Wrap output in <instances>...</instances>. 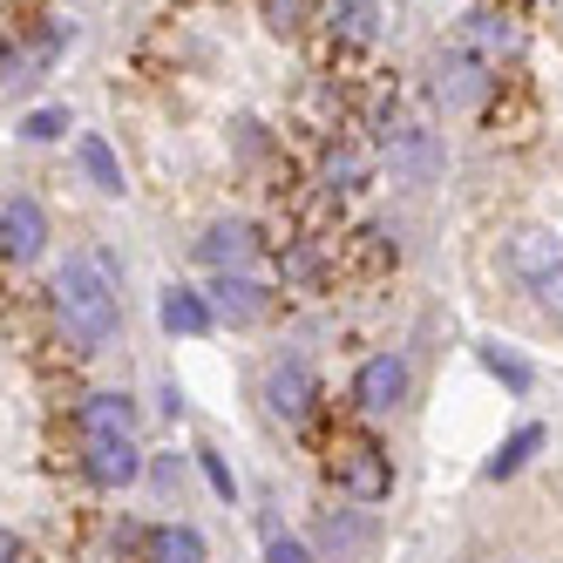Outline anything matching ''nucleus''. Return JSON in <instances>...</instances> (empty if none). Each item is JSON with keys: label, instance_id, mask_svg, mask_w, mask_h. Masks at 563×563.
I'll return each mask as SVG.
<instances>
[{"label": "nucleus", "instance_id": "f257e3e1", "mask_svg": "<svg viewBox=\"0 0 563 563\" xmlns=\"http://www.w3.org/2000/svg\"><path fill=\"white\" fill-rule=\"evenodd\" d=\"M55 312H62L68 340L82 353H102L115 340V327H123V286H115L102 252H75L55 272Z\"/></svg>", "mask_w": 563, "mask_h": 563}, {"label": "nucleus", "instance_id": "f03ea898", "mask_svg": "<svg viewBox=\"0 0 563 563\" xmlns=\"http://www.w3.org/2000/svg\"><path fill=\"white\" fill-rule=\"evenodd\" d=\"M312 400H319V380H312L306 360H272V367H265V415L272 421L299 428L312 415Z\"/></svg>", "mask_w": 563, "mask_h": 563}, {"label": "nucleus", "instance_id": "7ed1b4c3", "mask_svg": "<svg viewBox=\"0 0 563 563\" xmlns=\"http://www.w3.org/2000/svg\"><path fill=\"white\" fill-rule=\"evenodd\" d=\"M42 245H48V211L27 190H8V205H0V252H8V265L42 258Z\"/></svg>", "mask_w": 563, "mask_h": 563}, {"label": "nucleus", "instance_id": "20e7f679", "mask_svg": "<svg viewBox=\"0 0 563 563\" xmlns=\"http://www.w3.org/2000/svg\"><path fill=\"white\" fill-rule=\"evenodd\" d=\"M556 265H563V238H556V231H543V224H522L509 245H503V272H509V278H522L530 292L543 286Z\"/></svg>", "mask_w": 563, "mask_h": 563}, {"label": "nucleus", "instance_id": "39448f33", "mask_svg": "<svg viewBox=\"0 0 563 563\" xmlns=\"http://www.w3.org/2000/svg\"><path fill=\"white\" fill-rule=\"evenodd\" d=\"M353 400H360V415H394L400 400H408V360L400 353H374L367 367H360V380H353Z\"/></svg>", "mask_w": 563, "mask_h": 563}, {"label": "nucleus", "instance_id": "423d86ee", "mask_svg": "<svg viewBox=\"0 0 563 563\" xmlns=\"http://www.w3.org/2000/svg\"><path fill=\"white\" fill-rule=\"evenodd\" d=\"M252 252H258V231L245 218H218L205 238H197V258H205L211 272H245Z\"/></svg>", "mask_w": 563, "mask_h": 563}, {"label": "nucleus", "instance_id": "0eeeda50", "mask_svg": "<svg viewBox=\"0 0 563 563\" xmlns=\"http://www.w3.org/2000/svg\"><path fill=\"white\" fill-rule=\"evenodd\" d=\"M82 475L96 482V489H130V482L143 475L136 441H82Z\"/></svg>", "mask_w": 563, "mask_h": 563}, {"label": "nucleus", "instance_id": "6e6552de", "mask_svg": "<svg viewBox=\"0 0 563 563\" xmlns=\"http://www.w3.org/2000/svg\"><path fill=\"white\" fill-rule=\"evenodd\" d=\"M156 319H164L170 340H197V333L218 327V306H211L205 292H190V286H164V299H156Z\"/></svg>", "mask_w": 563, "mask_h": 563}, {"label": "nucleus", "instance_id": "1a4fd4ad", "mask_svg": "<svg viewBox=\"0 0 563 563\" xmlns=\"http://www.w3.org/2000/svg\"><path fill=\"white\" fill-rule=\"evenodd\" d=\"M75 421H82V441H130V428H136V400L130 394H89L82 408H75Z\"/></svg>", "mask_w": 563, "mask_h": 563}, {"label": "nucleus", "instance_id": "9d476101", "mask_svg": "<svg viewBox=\"0 0 563 563\" xmlns=\"http://www.w3.org/2000/svg\"><path fill=\"white\" fill-rule=\"evenodd\" d=\"M340 489H346L353 503H387V496H394V462H387L380 449H353V455L340 462Z\"/></svg>", "mask_w": 563, "mask_h": 563}, {"label": "nucleus", "instance_id": "9b49d317", "mask_svg": "<svg viewBox=\"0 0 563 563\" xmlns=\"http://www.w3.org/2000/svg\"><path fill=\"white\" fill-rule=\"evenodd\" d=\"M434 96L449 102V109H468V102L489 96V68H482L475 55H449V62L434 68Z\"/></svg>", "mask_w": 563, "mask_h": 563}, {"label": "nucleus", "instance_id": "f8f14e48", "mask_svg": "<svg viewBox=\"0 0 563 563\" xmlns=\"http://www.w3.org/2000/svg\"><path fill=\"white\" fill-rule=\"evenodd\" d=\"M265 286L258 278H245V272H218V292H211V306H218V319H231V327H252V319L265 312Z\"/></svg>", "mask_w": 563, "mask_h": 563}, {"label": "nucleus", "instance_id": "ddd939ff", "mask_svg": "<svg viewBox=\"0 0 563 563\" xmlns=\"http://www.w3.org/2000/svg\"><path fill=\"white\" fill-rule=\"evenodd\" d=\"M143 563H205V537L190 522H156L143 537Z\"/></svg>", "mask_w": 563, "mask_h": 563}, {"label": "nucleus", "instance_id": "4468645a", "mask_svg": "<svg viewBox=\"0 0 563 563\" xmlns=\"http://www.w3.org/2000/svg\"><path fill=\"white\" fill-rule=\"evenodd\" d=\"M537 449H543V428H537V421H522V428L503 441V449H496L489 462H482V482H509V475H522Z\"/></svg>", "mask_w": 563, "mask_h": 563}, {"label": "nucleus", "instance_id": "2eb2a0df", "mask_svg": "<svg viewBox=\"0 0 563 563\" xmlns=\"http://www.w3.org/2000/svg\"><path fill=\"white\" fill-rule=\"evenodd\" d=\"M75 164H82V177L102 190V197H123L130 184H123V164H115V150H109V136H82L75 143Z\"/></svg>", "mask_w": 563, "mask_h": 563}, {"label": "nucleus", "instance_id": "dca6fc26", "mask_svg": "<svg viewBox=\"0 0 563 563\" xmlns=\"http://www.w3.org/2000/svg\"><path fill=\"white\" fill-rule=\"evenodd\" d=\"M333 34L340 42H374L380 34V0H333Z\"/></svg>", "mask_w": 563, "mask_h": 563}, {"label": "nucleus", "instance_id": "f3484780", "mask_svg": "<svg viewBox=\"0 0 563 563\" xmlns=\"http://www.w3.org/2000/svg\"><path fill=\"white\" fill-rule=\"evenodd\" d=\"M475 353H482V367H489V374H496V380H503L509 394H530V380H537V374H530V367H522V360H516L509 346H496V340H482Z\"/></svg>", "mask_w": 563, "mask_h": 563}, {"label": "nucleus", "instance_id": "a211bd4d", "mask_svg": "<svg viewBox=\"0 0 563 563\" xmlns=\"http://www.w3.org/2000/svg\"><path fill=\"white\" fill-rule=\"evenodd\" d=\"M462 34H468V48H482V55L516 48V34H509V21H503V14H468V21H462Z\"/></svg>", "mask_w": 563, "mask_h": 563}, {"label": "nucleus", "instance_id": "6ab92c4d", "mask_svg": "<svg viewBox=\"0 0 563 563\" xmlns=\"http://www.w3.org/2000/svg\"><path fill=\"white\" fill-rule=\"evenodd\" d=\"M21 136H27V143H55V136H68V109H27V115H21Z\"/></svg>", "mask_w": 563, "mask_h": 563}, {"label": "nucleus", "instance_id": "aec40b11", "mask_svg": "<svg viewBox=\"0 0 563 563\" xmlns=\"http://www.w3.org/2000/svg\"><path fill=\"white\" fill-rule=\"evenodd\" d=\"M306 14H312V0H265L272 34H299V27H306Z\"/></svg>", "mask_w": 563, "mask_h": 563}, {"label": "nucleus", "instance_id": "412c9836", "mask_svg": "<svg viewBox=\"0 0 563 563\" xmlns=\"http://www.w3.org/2000/svg\"><path fill=\"white\" fill-rule=\"evenodd\" d=\"M360 170H367V164H360L353 150H333V156H327V184H333V190H353V184H360Z\"/></svg>", "mask_w": 563, "mask_h": 563}, {"label": "nucleus", "instance_id": "4be33fe9", "mask_svg": "<svg viewBox=\"0 0 563 563\" xmlns=\"http://www.w3.org/2000/svg\"><path fill=\"white\" fill-rule=\"evenodd\" d=\"M197 468H205V482H211V489L231 503L238 496V482H231V468H224V455H211V449H197Z\"/></svg>", "mask_w": 563, "mask_h": 563}, {"label": "nucleus", "instance_id": "5701e85b", "mask_svg": "<svg viewBox=\"0 0 563 563\" xmlns=\"http://www.w3.org/2000/svg\"><path fill=\"white\" fill-rule=\"evenodd\" d=\"M265 563H319V556H312L299 537H272V543H265Z\"/></svg>", "mask_w": 563, "mask_h": 563}, {"label": "nucleus", "instance_id": "b1692460", "mask_svg": "<svg viewBox=\"0 0 563 563\" xmlns=\"http://www.w3.org/2000/svg\"><path fill=\"white\" fill-rule=\"evenodd\" d=\"M537 299H543V312H550L556 327H563V265H556V272L543 278V286H537Z\"/></svg>", "mask_w": 563, "mask_h": 563}]
</instances>
